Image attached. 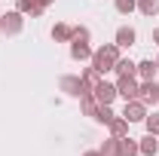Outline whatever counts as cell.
<instances>
[{"mask_svg":"<svg viewBox=\"0 0 159 156\" xmlns=\"http://www.w3.org/2000/svg\"><path fill=\"white\" fill-rule=\"evenodd\" d=\"M113 71H116L119 77H132V74L138 71V64H135V61H129V58H119V61H116V67H113Z\"/></svg>","mask_w":159,"mask_h":156,"instance_id":"ac0fdd59","label":"cell"},{"mask_svg":"<svg viewBox=\"0 0 159 156\" xmlns=\"http://www.w3.org/2000/svg\"><path fill=\"white\" fill-rule=\"evenodd\" d=\"M74 40H83V43H89V28L77 25V28H74ZM74 40H70V43H74Z\"/></svg>","mask_w":159,"mask_h":156,"instance_id":"cb8c5ba5","label":"cell"},{"mask_svg":"<svg viewBox=\"0 0 159 156\" xmlns=\"http://www.w3.org/2000/svg\"><path fill=\"white\" fill-rule=\"evenodd\" d=\"M52 40H58V43L74 40V28H70V25H64V21H58V25L52 28Z\"/></svg>","mask_w":159,"mask_h":156,"instance_id":"7c38bea8","label":"cell"},{"mask_svg":"<svg viewBox=\"0 0 159 156\" xmlns=\"http://www.w3.org/2000/svg\"><path fill=\"white\" fill-rule=\"evenodd\" d=\"M83 156H101V153H98V150H89V153H83Z\"/></svg>","mask_w":159,"mask_h":156,"instance_id":"484cf974","label":"cell"},{"mask_svg":"<svg viewBox=\"0 0 159 156\" xmlns=\"http://www.w3.org/2000/svg\"><path fill=\"white\" fill-rule=\"evenodd\" d=\"M156 67H159V58H156Z\"/></svg>","mask_w":159,"mask_h":156,"instance_id":"83f0119b","label":"cell"},{"mask_svg":"<svg viewBox=\"0 0 159 156\" xmlns=\"http://www.w3.org/2000/svg\"><path fill=\"white\" fill-rule=\"evenodd\" d=\"M156 71H159V67H156V61H150V58L138 64V77L144 80V83H147V80H156Z\"/></svg>","mask_w":159,"mask_h":156,"instance_id":"5bb4252c","label":"cell"},{"mask_svg":"<svg viewBox=\"0 0 159 156\" xmlns=\"http://www.w3.org/2000/svg\"><path fill=\"white\" fill-rule=\"evenodd\" d=\"M138 147H141V153H144V156H156L159 153V141H156V135H150V132L141 138Z\"/></svg>","mask_w":159,"mask_h":156,"instance_id":"8fae6325","label":"cell"},{"mask_svg":"<svg viewBox=\"0 0 159 156\" xmlns=\"http://www.w3.org/2000/svg\"><path fill=\"white\" fill-rule=\"evenodd\" d=\"M37 3H43V6H49V3H52V0H37Z\"/></svg>","mask_w":159,"mask_h":156,"instance_id":"4316f807","label":"cell"},{"mask_svg":"<svg viewBox=\"0 0 159 156\" xmlns=\"http://www.w3.org/2000/svg\"><path fill=\"white\" fill-rule=\"evenodd\" d=\"M116 95H122L125 101L138 98V80H135V74H132V77H119L116 80Z\"/></svg>","mask_w":159,"mask_h":156,"instance_id":"277c9868","label":"cell"},{"mask_svg":"<svg viewBox=\"0 0 159 156\" xmlns=\"http://www.w3.org/2000/svg\"><path fill=\"white\" fill-rule=\"evenodd\" d=\"M141 147L138 141H132V138H119V156H138Z\"/></svg>","mask_w":159,"mask_h":156,"instance_id":"2e32d148","label":"cell"},{"mask_svg":"<svg viewBox=\"0 0 159 156\" xmlns=\"http://www.w3.org/2000/svg\"><path fill=\"white\" fill-rule=\"evenodd\" d=\"M135 40H138L135 28H119V31H116V46H119V49H129V46H135Z\"/></svg>","mask_w":159,"mask_h":156,"instance_id":"30bf717a","label":"cell"},{"mask_svg":"<svg viewBox=\"0 0 159 156\" xmlns=\"http://www.w3.org/2000/svg\"><path fill=\"white\" fill-rule=\"evenodd\" d=\"M153 40H156V43H159V28H153Z\"/></svg>","mask_w":159,"mask_h":156,"instance_id":"d4e9b609","label":"cell"},{"mask_svg":"<svg viewBox=\"0 0 159 156\" xmlns=\"http://www.w3.org/2000/svg\"><path fill=\"white\" fill-rule=\"evenodd\" d=\"M138 98L144 101V104H156V101H159V83H156V80L141 83V86H138Z\"/></svg>","mask_w":159,"mask_h":156,"instance_id":"8992f818","label":"cell"},{"mask_svg":"<svg viewBox=\"0 0 159 156\" xmlns=\"http://www.w3.org/2000/svg\"><path fill=\"white\" fill-rule=\"evenodd\" d=\"M16 9H19V12H28L31 19H40L46 6H43V3H37V0H16Z\"/></svg>","mask_w":159,"mask_h":156,"instance_id":"ba28073f","label":"cell"},{"mask_svg":"<svg viewBox=\"0 0 159 156\" xmlns=\"http://www.w3.org/2000/svg\"><path fill=\"white\" fill-rule=\"evenodd\" d=\"M21 25H25V21H21V12H19V9H9V12H3V16H0V31H3V34H9V37H12V34H19Z\"/></svg>","mask_w":159,"mask_h":156,"instance_id":"3957f363","label":"cell"},{"mask_svg":"<svg viewBox=\"0 0 159 156\" xmlns=\"http://www.w3.org/2000/svg\"><path fill=\"white\" fill-rule=\"evenodd\" d=\"M80 107H83L86 117H95V113H98V98L92 95V92H86V95L80 98Z\"/></svg>","mask_w":159,"mask_h":156,"instance_id":"4fadbf2b","label":"cell"},{"mask_svg":"<svg viewBox=\"0 0 159 156\" xmlns=\"http://www.w3.org/2000/svg\"><path fill=\"white\" fill-rule=\"evenodd\" d=\"M135 6H138L135 0H116V12H122V16H129V12H132Z\"/></svg>","mask_w":159,"mask_h":156,"instance_id":"7402d4cb","label":"cell"},{"mask_svg":"<svg viewBox=\"0 0 159 156\" xmlns=\"http://www.w3.org/2000/svg\"><path fill=\"white\" fill-rule=\"evenodd\" d=\"M138 9L144 12V16H156V12H159V0H141Z\"/></svg>","mask_w":159,"mask_h":156,"instance_id":"ffe728a7","label":"cell"},{"mask_svg":"<svg viewBox=\"0 0 159 156\" xmlns=\"http://www.w3.org/2000/svg\"><path fill=\"white\" fill-rule=\"evenodd\" d=\"M70 58H74V61H86V58H92V49H89V43L74 40V43H70Z\"/></svg>","mask_w":159,"mask_h":156,"instance_id":"9c48e42d","label":"cell"},{"mask_svg":"<svg viewBox=\"0 0 159 156\" xmlns=\"http://www.w3.org/2000/svg\"><path fill=\"white\" fill-rule=\"evenodd\" d=\"M122 117L129 119V122H144V119H147V104H144L141 98L125 101V107H122Z\"/></svg>","mask_w":159,"mask_h":156,"instance_id":"7a4b0ae2","label":"cell"},{"mask_svg":"<svg viewBox=\"0 0 159 156\" xmlns=\"http://www.w3.org/2000/svg\"><path fill=\"white\" fill-rule=\"evenodd\" d=\"M101 156H119V138H107L104 144H101Z\"/></svg>","mask_w":159,"mask_h":156,"instance_id":"d6986e66","label":"cell"},{"mask_svg":"<svg viewBox=\"0 0 159 156\" xmlns=\"http://www.w3.org/2000/svg\"><path fill=\"white\" fill-rule=\"evenodd\" d=\"M116 61H119V46H116V43H104L101 49L92 52V67L98 71L101 77H104L107 71H113V67H116Z\"/></svg>","mask_w":159,"mask_h":156,"instance_id":"6da1fadb","label":"cell"},{"mask_svg":"<svg viewBox=\"0 0 159 156\" xmlns=\"http://www.w3.org/2000/svg\"><path fill=\"white\" fill-rule=\"evenodd\" d=\"M98 83H101V74L95 67H86V71H83V86H86V92H92Z\"/></svg>","mask_w":159,"mask_h":156,"instance_id":"e0dca14e","label":"cell"},{"mask_svg":"<svg viewBox=\"0 0 159 156\" xmlns=\"http://www.w3.org/2000/svg\"><path fill=\"white\" fill-rule=\"evenodd\" d=\"M144 122H147V132H150V135H159V113H153V117H147Z\"/></svg>","mask_w":159,"mask_h":156,"instance_id":"603a6c76","label":"cell"},{"mask_svg":"<svg viewBox=\"0 0 159 156\" xmlns=\"http://www.w3.org/2000/svg\"><path fill=\"white\" fill-rule=\"evenodd\" d=\"M92 95L98 98V104H110V101H113V98H116V86H110V83H107V80H101L98 86H95V89H92Z\"/></svg>","mask_w":159,"mask_h":156,"instance_id":"52a82bcc","label":"cell"},{"mask_svg":"<svg viewBox=\"0 0 159 156\" xmlns=\"http://www.w3.org/2000/svg\"><path fill=\"white\" fill-rule=\"evenodd\" d=\"M113 117H116V113L110 110V104H98V113H95V119H98V122H110Z\"/></svg>","mask_w":159,"mask_h":156,"instance_id":"44dd1931","label":"cell"},{"mask_svg":"<svg viewBox=\"0 0 159 156\" xmlns=\"http://www.w3.org/2000/svg\"><path fill=\"white\" fill-rule=\"evenodd\" d=\"M107 126H110V135H113V138H122L125 132H129V119H125V117H113Z\"/></svg>","mask_w":159,"mask_h":156,"instance_id":"9a60e30c","label":"cell"},{"mask_svg":"<svg viewBox=\"0 0 159 156\" xmlns=\"http://www.w3.org/2000/svg\"><path fill=\"white\" fill-rule=\"evenodd\" d=\"M58 86H61V92H67V95H74V98H83V95H86L83 77H61Z\"/></svg>","mask_w":159,"mask_h":156,"instance_id":"5b68a950","label":"cell"}]
</instances>
